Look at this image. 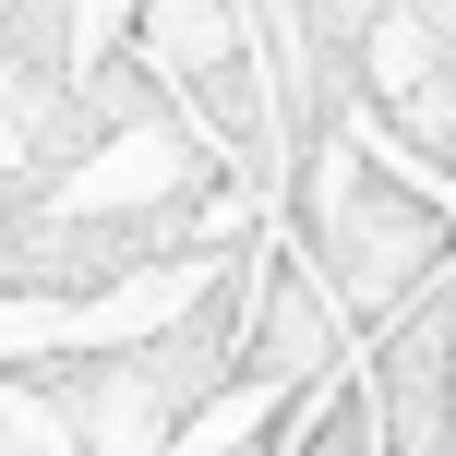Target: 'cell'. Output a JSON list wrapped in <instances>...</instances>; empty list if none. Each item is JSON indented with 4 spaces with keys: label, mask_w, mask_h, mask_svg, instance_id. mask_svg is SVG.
Returning <instances> with one entry per match:
<instances>
[{
    "label": "cell",
    "mask_w": 456,
    "mask_h": 456,
    "mask_svg": "<svg viewBox=\"0 0 456 456\" xmlns=\"http://www.w3.org/2000/svg\"><path fill=\"white\" fill-rule=\"evenodd\" d=\"M265 456H372V409H361V385H348V396H324V409L300 420V433H276Z\"/></svg>",
    "instance_id": "277c9868"
},
{
    "label": "cell",
    "mask_w": 456,
    "mask_h": 456,
    "mask_svg": "<svg viewBox=\"0 0 456 456\" xmlns=\"http://www.w3.org/2000/svg\"><path fill=\"white\" fill-rule=\"evenodd\" d=\"M300 181H313V276H324V289H337L361 324H372V313H396L420 276H444V265H456V216H444V205H420L396 168L313 144V157H300Z\"/></svg>",
    "instance_id": "6da1fadb"
},
{
    "label": "cell",
    "mask_w": 456,
    "mask_h": 456,
    "mask_svg": "<svg viewBox=\"0 0 456 456\" xmlns=\"http://www.w3.org/2000/svg\"><path fill=\"white\" fill-rule=\"evenodd\" d=\"M324 361H337V289L313 276V252H265L252 265V300H240V372H228V396L240 385L289 396Z\"/></svg>",
    "instance_id": "3957f363"
},
{
    "label": "cell",
    "mask_w": 456,
    "mask_h": 456,
    "mask_svg": "<svg viewBox=\"0 0 456 456\" xmlns=\"http://www.w3.org/2000/svg\"><path fill=\"white\" fill-rule=\"evenodd\" d=\"M372 456H456V265L372 313Z\"/></svg>",
    "instance_id": "7a4b0ae2"
}]
</instances>
